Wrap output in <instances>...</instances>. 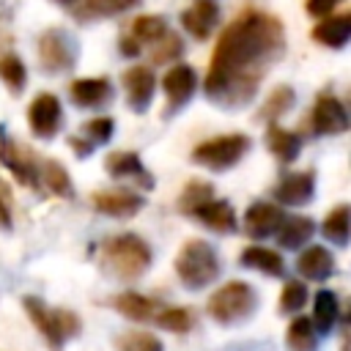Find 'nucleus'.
<instances>
[{
    "label": "nucleus",
    "instance_id": "6",
    "mask_svg": "<svg viewBox=\"0 0 351 351\" xmlns=\"http://www.w3.org/2000/svg\"><path fill=\"white\" fill-rule=\"evenodd\" d=\"M252 148V140L241 132L236 134H219V137H208L203 143H197L192 148V162L200 165V167H208V170H228L233 167L236 162L244 159V154Z\"/></svg>",
    "mask_w": 351,
    "mask_h": 351
},
{
    "label": "nucleus",
    "instance_id": "41",
    "mask_svg": "<svg viewBox=\"0 0 351 351\" xmlns=\"http://www.w3.org/2000/svg\"><path fill=\"white\" fill-rule=\"evenodd\" d=\"M0 228L8 230L11 228V208H8V192L5 186L0 184Z\"/></svg>",
    "mask_w": 351,
    "mask_h": 351
},
{
    "label": "nucleus",
    "instance_id": "19",
    "mask_svg": "<svg viewBox=\"0 0 351 351\" xmlns=\"http://www.w3.org/2000/svg\"><path fill=\"white\" fill-rule=\"evenodd\" d=\"M192 217L200 219L214 233H233L239 228V217H236L233 206L228 200H217V197H211L208 203H203L200 208H195Z\"/></svg>",
    "mask_w": 351,
    "mask_h": 351
},
{
    "label": "nucleus",
    "instance_id": "38",
    "mask_svg": "<svg viewBox=\"0 0 351 351\" xmlns=\"http://www.w3.org/2000/svg\"><path fill=\"white\" fill-rule=\"evenodd\" d=\"M118 351H165L162 340L154 337L151 332H123L115 340Z\"/></svg>",
    "mask_w": 351,
    "mask_h": 351
},
{
    "label": "nucleus",
    "instance_id": "18",
    "mask_svg": "<svg viewBox=\"0 0 351 351\" xmlns=\"http://www.w3.org/2000/svg\"><path fill=\"white\" fill-rule=\"evenodd\" d=\"M280 222H282V211L274 203H266V200H258V203H252L244 211V233L250 239H269V236H274Z\"/></svg>",
    "mask_w": 351,
    "mask_h": 351
},
{
    "label": "nucleus",
    "instance_id": "28",
    "mask_svg": "<svg viewBox=\"0 0 351 351\" xmlns=\"http://www.w3.org/2000/svg\"><path fill=\"white\" fill-rule=\"evenodd\" d=\"M266 143H269V151L280 159V162H293L302 151V137L296 132H288L277 123H269V132H266Z\"/></svg>",
    "mask_w": 351,
    "mask_h": 351
},
{
    "label": "nucleus",
    "instance_id": "10",
    "mask_svg": "<svg viewBox=\"0 0 351 351\" xmlns=\"http://www.w3.org/2000/svg\"><path fill=\"white\" fill-rule=\"evenodd\" d=\"M162 88H165V96H167V115L178 112L197 90V74L192 66L186 63H176L167 69L165 80H162Z\"/></svg>",
    "mask_w": 351,
    "mask_h": 351
},
{
    "label": "nucleus",
    "instance_id": "45",
    "mask_svg": "<svg viewBox=\"0 0 351 351\" xmlns=\"http://www.w3.org/2000/svg\"><path fill=\"white\" fill-rule=\"evenodd\" d=\"M340 351H348V340H346V343H343V348H340Z\"/></svg>",
    "mask_w": 351,
    "mask_h": 351
},
{
    "label": "nucleus",
    "instance_id": "35",
    "mask_svg": "<svg viewBox=\"0 0 351 351\" xmlns=\"http://www.w3.org/2000/svg\"><path fill=\"white\" fill-rule=\"evenodd\" d=\"M211 197H214V186H211L208 181L195 178V181H189V184L184 186V192H181V197H178V211L192 217L195 208H200V206L208 203Z\"/></svg>",
    "mask_w": 351,
    "mask_h": 351
},
{
    "label": "nucleus",
    "instance_id": "7",
    "mask_svg": "<svg viewBox=\"0 0 351 351\" xmlns=\"http://www.w3.org/2000/svg\"><path fill=\"white\" fill-rule=\"evenodd\" d=\"M80 58V44L74 38V33L63 30V27H49L38 36V63L41 71L47 74H60L74 69Z\"/></svg>",
    "mask_w": 351,
    "mask_h": 351
},
{
    "label": "nucleus",
    "instance_id": "21",
    "mask_svg": "<svg viewBox=\"0 0 351 351\" xmlns=\"http://www.w3.org/2000/svg\"><path fill=\"white\" fill-rule=\"evenodd\" d=\"M313 38L324 47H332V49L346 47V41L351 38V14L321 16V22L313 27Z\"/></svg>",
    "mask_w": 351,
    "mask_h": 351
},
{
    "label": "nucleus",
    "instance_id": "33",
    "mask_svg": "<svg viewBox=\"0 0 351 351\" xmlns=\"http://www.w3.org/2000/svg\"><path fill=\"white\" fill-rule=\"evenodd\" d=\"M151 63L154 66H162V63H176V58L184 55V41L178 33L173 30H165L156 41H151Z\"/></svg>",
    "mask_w": 351,
    "mask_h": 351
},
{
    "label": "nucleus",
    "instance_id": "43",
    "mask_svg": "<svg viewBox=\"0 0 351 351\" xmlns=\"http://www.w3.org/2000/svg\"><path fill=\"white\" fill-rule=\"evenodd\" d=\"M140 44L132 38V36H121V52L126 55V58H132V55H140Z\"/></svg>",
    "mask_w": 351,
    "mask_h": 351
},
{
    "label": "nucleus",
    "instance_id": "14",
    "mask_svg": "<svg viewBox=\"0 0 351 351\" xmlns=\"http://www.w3.org/2000/svg\"><path fill=\"white\" fill-rule=\"evenodd\" d=\"M271 195H274L280 203H285V206H304V203H310L313 195H315V173H313V170L288 173V176H282V178L274 184Z\"/></svg>",
    "mask_w": 351,
    "mask_h": 351
},
{
    "label": "nucleus",
    "instance_id": "22",
    "mask_svg": "<svg viewBox=\"0 0 351 351\" xmlns=\"http://www.w3.org/2000/svg\"><path fill=\"white\" fill-rule=\"evenodd\" d=\"M239 261H241V266L255 269V271H263V274H269V277H282V274H285V261H282V255L274 252V250H269V247H261V244H252V247L241 250Z\"/></svg>",
    "mask_w": 351,
    "mask_h": 351
},
{
    "label": "nucleus",
    "instance_id": "31",
    "mask_svg": "<svg viewBox=\"0 0 351 351\" xmlns=\"http://www.w3.org/2000/svg\"><path fill=\"white\" fill-rule=\"evenodd\" d=\"M151 321H156V326H162L173 335H186L195 326V315L189 307H162L159 313H154Z\"/></svg>",
    "mask_w": 351,
    "mask_h": 351
},
{
    "label": "nucleus",
    "instance_id": "44",
    "mask_svg": "<svg viewBox=\"0 0 351 351\" xmlns=\"http://www.w3.org/2000/svg\"><path fill=\"white\" fill-rule=\"evenodd\" d=\"M55 3H60V5H77V0H55Z\"/></svg>",
    "mask_w": 351,
    "mask_h": 351
},
{
    "label": "nucleus",
    "instance_id": "5",
    "mask_svg": "<svg viewBox=\"0 0 351 351\" xmlns=\"http://www.w3.org/2000/svg\"><path fill=\"white\" fill-rule=\"evenodd\" d=\"M258 307V293L250 282L244 280H230L225 285H219L208 302H206V310L208 315L217 321V324H239V321H247Z\"/></svg>",
    "mask_w": 351,
    "mask_h": 351
},
{
    "label": "nucleus",
    "instance_id": "15",
    "mask_svg": "<svg viewBox=\"0 0 351 351\" xmlns=\"http://www.w3.org/2000/svg\"><path fill=\"white\" fill-rule=\"evenodd\" d=\"M181 25L189 36H195L197 41H206L214 33V27L219 25V3L217 0H195L189 8H184Z\"/></svg>",
    "mask_w": 351,
    "mask_h": 351
},
{
    "label": "nucleus",
    "instance_id": "13",
    "mask_svg": "<svg viewBox=\"0 0 351 351\" xmlns=\"http://www.w3.org/2000/svg\"><path fill=\"white\" fill-rule=\"evenodd\" d=\"M121 80H123V88H126L129 107L134 112H145L151 99H154V90H156L154 69H148V66H129Z\"/></svg>",
    "mask_w": 351,
    "mask_h": 351
},
{
    "label": "nucleus",
    "instance_id": "20",
    "mask_svg": "<svg viewBox=\"0 0 351 351\" xmlns=\"http://www.w3.org/2000/svg\"><path fill=\"white\" fill-rule=\"evenodd\" d=\"M296 269H299V274H302V277L321 282V280H326V277H332V274H335V255H332L326 247L313 244V247H307V250L299 255Z\"/></svg>",
    "mask_w": 351,
    "mask_h": 351
},
{
    "label": "nucleus",
    "instance_id": "27",
    "mask_svg": "<svg viewBox=\"0 0 351 351\" xmlns=\"http://www.w3.org/2000/svg\"><path fill=\"white\" fill-rule=\"evenodd\" d=\"M77 3L80 5H74V16L80 22H90V19L123 14V11L134 8L140 0H77Z\"/></svg>",
    "mask_w": 351,
    "mask_h": 351
},
{
    "label": "nucleus",
    "instance_id": "16",
    "mask_svg": "<svg viewBox=\"0 0 351 351\" xmlns=\"http://www.w3.org/2000/svg\"><path fill=\"white\" fill-rule=\"evenodd\" d=\"M104 167L112 178H129L134 184H140L143 189H154V176L145 170V165L140 162V156L134 151H112L104 159Z\"/></svg>",
    "mask_w": 351,
    "mask_h": 351
},
{
    "label": "nucleus",
    "instance_id": "2",
    "mask_svg": "<svg viewBox=\"0 0 351 351\" xmlns=\"http://www.w3.org/2000/svg\"><path fill=\"white\" fill-rule=\"evenodd\" d=\"M99 261L104 266V271H110L118 280H137L148 271L154 252L148 247L145 239H140L137 233H118L107 241H101L99 247Z\"/></svg>",
    "mask_w": 351,
    "mask_h": 351
},
{
    "label": "nucleus",
    "instance_id": "24",
    "mask_svg": "<svg viewBox=\"0 0 351 351\" xmlns=\"http://www.w3.org/2000/svg\"><path fill=\"white\" fill-rule=\"evenodd\" d=\"M313 326H315V332L318 335H329L332 329H335V324H337V318H340V302H337V293L335 291H326V288H321L318 293H315V299H313Z\"/></svg>",
    "mask_w": 351,
    "mask_h": 351
},
{
    "label": "nucleus",
    "instance_id": "23",
    "mask_svg": "<svg viewBox=\"0 0 351 351\" xmlns=\"http://www.w3.org/2000/svg\"><path fill=\"white\" fill-rule=\"evenodd\" d=\"M315 233V222L310 217H282L280 228H277V241L285 250H299L302 244L310 241V236Z\"/></svg>",
    "mask_w": 351,
    "mask_h": 351
},
{
    "label": "nucleus",
    "instance_id": "3",
    "mask_svg": "<svg viewBox=\"0 0 351 351\" xmlns=\"http://www.w3.org/2000/svg\"><path fill=\"white\" fill-rule=\"evenodd\" d=\"M22 307L27 313V318L33 321V326L38 329V335L47 340L49 351H60L66 340L77 337L82 324H80V315L74 310H66V307H47L38 296H25L22 299Z\"/></svg>",
    "mask_w": 351,
    "mask_h": 351
},
{
    "label": "nucleus",
    "instance_id": "12",
    "mask_svg": "<svg viewBox=\"0 0 351 351\" xmlns=\"http://www.w3.org/2000/svg\"><path fill=\"white\" fill-rule=\"evenodd\" d=\"M90 203L99 214L115 217V219H129L145 206V200L129 189H99L90 195Z\"/></svg>",
    "mask_w": 351,
    "mask_h": 351
},
{
    "label": "nucleus",
    "instance_id": "17",
    "mask_svg": "<svg viewBox=\"0 0 351 351\" xmlns=\"http://www.w3.org/2000/svg\"><path fill=\"white\" fill-rule=\"evenodd\" d=\"M69 93H71V101L77 107L99 110V107L112 101V82L107 77H82V80H74L69 85Z\"/></svg>",
    "mask_w": 351,
    "mask_h": 351
},
{
    "label": "nucleus",
    "instance_id": "25",
    "mask_svg": "<svg viewBox=\"0 0 351 351\" xmlns=\"http://www.w3.org/2000/svg\"><path fill=\"white\" fill-rule=\"evenodd\" d=\"M112 307H115L123 318H129V321H151L154 313H156V302L148 299V296H143V293H137V291H123V293H118V296L112 299Z\"/></svg>",
    "mask_w": 351,
    "mask_h": 351
},
{
    "label": "nucleus",
    "instance_id": "1",
    "mask_svg": "<svg viewBox=\"0 0 351 351\" xmlns=\"http://www.w3.org/2000/svg\"><path fill=\"white\" fill-rule=\"evenodd\" d=\"M285 55V27L274 14L247 8L222 30L208 74H206V96L222 110L247 107L261 80L271 71V66Z\"/></svg>",
    "mask_w": 351,
    "mask_h": 351
},
{
    "label": "nucleus",
    "instance_id": "26",
    "mask_svg": "<svg viewBox=\"0 0 351 351\" xmlns=\"http://www.w3.org/2000/svg\"><path fill=\"white\" fill-rule=\"evenodd\" d=\"M38 184H44V189H49L58 197H74V186H71L69 170L55 159L38 162Z\"/></svg>",
    "mask_w": 351,
    "mask_h": 351
},
{
    "label": "nucleus",
    "instance_id": "34",
    "mask_svg": "<svg viewBox=\"0 0 351 351\" xmlns=\"http://www.w3.org/2000/svg\"><path fill=\"white\" fill-rule=\"evenodd\" d=\"M293 101H296L293 88H291V85H280V88H274V90L266 96L263 110H261V115H258V118H263V121L274 123L280 115H285V112L293 107Z\"/></svg>",
    "mask_w": 351,
    "mask_h": 351
},
{
    "label": "nucleus",
    "instance_id": "39",
    "mask_svg": "<svg viewBox=\"0 0 351 351\" xmlns=\"http://www.w3.org/2000/svg\"><path fill=\"white\" fill-rule=\"evenodd\" d=\"M307 302V285L299 280H288L280 291V313H299Z\"/></svg>",
    "mask_w": 351,
    "mask_h": 351
},
{
    "label": "nucleus",
    "instance_id": "42",
    "mask_svg": "<svg viewBox=\"0 0 351 351\" xmlns=\"http://www.w3.org/2000/svg\"><path fill=\"white\" fill-rule=\"evenodd\" d=\"M69 145L74 148V154H77L80 159H85V156H90V151H93V145H90L88 140H82V137H69Z\"/></svg>",
    "mask_w": 351,
    "mask_h": 351
},
{
    "label": "nucleus",
    "instance_id": "8",
    "mask_svg": "<svg viewBox=\"0 0 351 351\" xmlns=\"http://www.w3.org/2000/svg\"><path fill=\"white\" fill-rule=\"evenodd\" d=\"M0 165L8 167L22 186H30V189H38L41 186L38 184V159L33 156V151L16 145L5 134L0 137Z\"/></svg>",
    "mask_w": 351,
    "mask_h": 351
},
{
    "label": "nucleus",
    "instance_id": "30",
    "mask_svg": "<svg viewBox=\"0 0 351 351\" xmlns=\"http://www.w3.org/2000/svg\"><path fill=\"white\" fill-rule=\"evenodd\" d=\"M348 225H351V208L346 206V203H340V206H335L329 214H326V219H324V236L329 239V241H335L337 247H346L348 244Z\"/></svg>",
    "mask_w": 351,
    "mask_h": 351
},
{
    "label": "nucleus",
    "instance_id": "36",
    "mask_svg": "<svg viewBox=\"0 0 351 351\" xmlns=\"http://www.w3.org/2000/svg\"><path fill=\"white\" fill-rule=\"evenodd\" d=\"M0 80L11 88V93H19L25 88L27 69H25V63H22L19 55H14V52H3L0 55Z\"/></svg>",
    "mask_w": 351,
    "mask_h": 351
},
{
    "label": "nucleus",
    "instance_id": "40",
    "mask_svg": "<svg viewBox=\"0 0 351 351\" xmlns=\"http://www.w3.org/2000/svg\"><path fill=\"white\" fill-rule=\"evenodd\" d=\"M337 3H340V0H304V8H307L313 16H329Z\"/></svg>",
    "mask_w": 351,
    "mask_h": 351
},
{
    "label": "nucleus",
    "instance_id": "32",
    "mask_svg": "<svg viewBox=\"0 0 351 351\" xmlns=\"http://www.w3.org/2000/svg\"><path fill=\"white\" fill-rule=\"evenodd\" d=\"M165 30H167L165 16H159V14H143V16H137V19L132 22V27H129V33H126V36H132V38L143 47V44L156 41Z\"/></svg>",
    "mask_w": 351,
    "mask_h": 351
},
{
    "label": "nucleus",
    "instance_id": "37",
    "mask_svg": "<svg viewBox=\"0 0 351 351\" xmlns=\"http://www.w3.org/2000/svg\"><path fill=\"white\" fill-rule=\"evenodd\" d=\"M112 132H115V121H112V118H107V115L90 118L88 123H82V126H80V137H82V140H88L93 148H96V145L110 143Z\"/></svg>",
    "mask_w": 351,
    "mask_h": 351
},
{
    "label": "nucleus",
    "instance_id": "4",
    "mask_svg": "<svg viewBox=\"0 0 351 351\" xmlns=\"http://www.w3.org/2000/svg\"><path fill=\"white\" fill-rule=\"evenodd\" d=\"M219 271H222L219 255L203 239L184 241V247L176 255V274H178L181 285L189 291H200V288L211 285L219 277Z\"/></svg>",
    "mask_w": 351,
    "mask_h": 351
},
{
    "label": "nucleus",
    "instance_id": "11",
    "mask_svg": "<svg viewBox=\"0 0 351 351\" xmlns=\"http://www.w3.org/2000/svg\"><path fill=\"white\" fill-rule=\"evenodd\" d=\"M310 123H313L315 134H343L348 129V112L337 96L321 93L313 104Z\"/></svg>",
    "mask_w": 351,
    "mask_h": 351
},
{
    "label": "nucleus",
    "instance_id": "29",
    "mask_svg": "<svg viewBox=\"0 0 351 351\" xmlns=\"http://www.w3.org/2000/svg\"><path fill=\"white\" fill-rule=\"evenodd\" d=\"M285 346L291 351H318V337H315V326L307 315H296L288 324L285 332Z\"/></svg>",
    "mask_w": 351,
    "mask_h": 351
},
{
    "label": "nucleus",
    "instance_id": "9",
    "mask_svg": "<svg viewBox=\"0 0 351 351\" xmlns=\"http://www.w3.org/2000/svg\"><path fill=\"white\" fill-rule=\"evenodd\" d=\"M60 121H63V107H60V99L55 93H38L30 107H27V123L33 129L36 137H44V140H52L55 132L60 129Z\"/></svg>",
    "mask_w": 351,
    "mask_h": 351
}]
</instances>
